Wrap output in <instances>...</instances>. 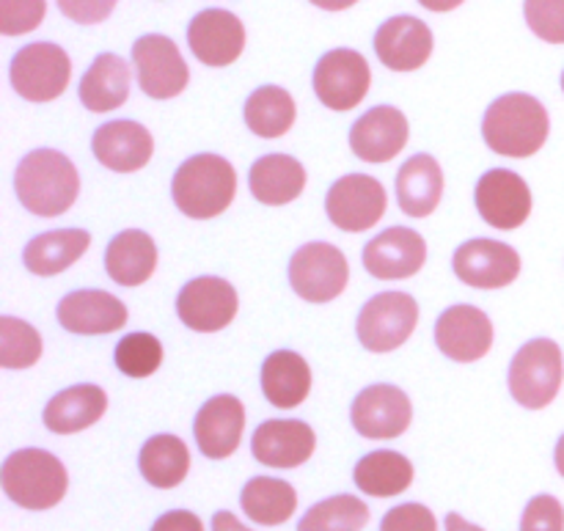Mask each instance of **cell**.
<instances>
[{
	"label": "cell",
	"mask_w": 564,
	"mask_h": 531,
	"mask_svg": "<svg viewBox=\"0 0 564 531\" xmlns=\"http://www.w3.org/2000/svg\"><path fill=\"white\" fill-rule=\"evenodd\" d=\"M14 191L22 207L36 218H58L80 193V174L66 154L55 149H33L14 174Z\"/></svg>",
	"instance_id": "cell-1"
},
{
	"label": "cell",
	"mask_w": 564,
	"mask_h": 531,
	"mask_svg": "<svg viewBox=\"0 0 564 531\" xmlns=\"http://www.w3.org/2000/svg\"><path fill=\"white\" fill-rule=\"evenodd\" d=\"M317 449V435L301 419H270L259 424L251 438L257 463L268 468H301L312 460Z\"/></svg>",
	"instance_id": "cell-22"
},
{
	"label": "cell",
	"mask_w": 564,
	"mask_h": 531,
	"mask_svg": "<svg viewBox=\"0 0 564 531\" xmlns=\"http://www.w3.org/2000/svg\"><path fill=\"white\" fill-rule=\"evenodd\" d=\"M551 119L545 105L532 94H505L488 108L482 121V138L488 149L501 158H532L545 147Z\"/></svg>",
	"instance_id": "cell-2"
},
{
	"label": "cell",
	"mask_w": 564,
	"mask_h": 531,
	"mask_svg": "<svg viewBox=\"0 0 564 531\" xmlns=\"http://www.w3.org/2000/svg\"><path fill=\"white\" fill-rule=\"evenodd\" d=\"M369 523V507L358 496L339 494L308 507L297 531H364Z\"/></svg>",
	"instance_id": "cell-36"
},
{
	"label": "cell",
	"mask_w": 564,
	"mask_h": 531,
	"mask_svg": "<svg viewBox=\"0 0 564 531\" xmlns=\"http://www.w3.org/2000/svg\"><path fill=\"white\" fill-rule=\"evenodd\" d=\"M116 369L132 380L152 378L160 367H163V345L158 336L138 330V334H127L124 339L116 345Z\"/></svg>",
	"instance_id": "cell-38"
},
{
	"label": "cell",
	"mask_w": 564,
	"mask_h": 531,
	"mask_svg": "<svg viewBox=\"0 0 564 531\" xmlns=\"http://www.w3.org/2000/svg\"><path fill=\"white\" fill-rule=\"evenodd\" d=\"M435 345L452 361L474 364L494 347V323L482 308L457 303L435 323Z\"/></svg>",
	"instance_id": "cell-17"
},
{
	"label": "cell",
	"mask_w": 564,
	"mask_h": 531,
	"mask_svg": "<svg viewBox=\"0 0 564 531\" xmlns=\"http://www.w3.org/2000/svg\"><path fill=\"white\" fill-rule=\"evenodd\" d=\"M91 152L105 169L116 174H135L152 160L154 138L147 127L132 119L108 121L94 132Z\"/></svg>",
	"instance_id": "cell-23"
},
{
	"label": "cell",
	"mask_w": 564,
	"mask_h": 531,
	"mask_svg": "<svg viewBox=\"0 0 564 531\" xmlns=\"http://www.w3.org/2000/svg\"><path fill=\"white\" fill-rule=\"evenodd\" d=\"M564 380L562 350L554 339H532L510 364V394L529 411H543L556 400Z\"/></svg>",
	"instance_id": "cell-5"
},
{
	"label": "cell",
	"mask_w": 564,
	"mask_h": 531,
	"mask_svg": "<svg viewBox=\"0 0 564 531\" xmlns=\"http://www.w3.org/2000/svg\"><path fill=\"white\" fill-rule=\"evenodd\" d=\"M419 325V303L408 292H380L358 314V342L369 353H394Z\"/></svg>",
	"instance_id": "cell-7"
},
{
	"label": "cell",
	"mask_w": 564,
	"mask_h": 531,
	"mask_svg": "<svg viewBox=\"0 0 564 531\" xmlns=\"http://www.w3.org/2000/svg\"><path fill=\"white\" fill-rule=\"evenodd\" d=\"M242 516L259 527H281L297 512V490L286 479L253 477L242 485Z\"/></svg>",
	"instance_id": "cell-33"
},
{
	"label": "cell",
	"mask_w": 564,
	"mask_h": 531,
	"mask_svg": "<svg viewBox=\"0 0 564 531\" xmlns=\"http://www.w3.org/2000/svg\"><path fill=\"white\" fill-rule=\"evenodd\" d=\"M149 531H204L202 518L191 510H171L160 516Z\"/></svg>",
	"instance_id": "cell-44"
},
{
	"label": "cell",
	"mask_w": 564,
	"mask_h": 531,
	"mask_svg": "<svg viewBox=\"0 0 564 531\" xmlns=\"http://www.w3.org/2000/svg\"><path fill=\"white\" fill-rule=\"evenodd\" d=\"M91 246V235L83 229H55L33 237L22 251V264L33 275H58L77 262Z\"/></svg>",
	"instance_id": "cell-30"
},
{
	"label": "cell",
	"mask_w": 564,
	"mask_h": 531,
	"mask_svg": "<svg viewBox=\"0 0 564 531\" xmlns=\"http://www.w3.org/2000/svg\"><path fill=\"white\" fill-rule=\"evenodd\" d=\"M308 3H314L317 9H325V11H345L350 9V6H356L358 0H308Z\"/></svg>",
	"instance_id": "cell-48"
},
{
	"label": "cell",
	"mask_w": 564,
	"mask_h": 531,
	"mask_svg": "<svg viewBox=\"0 0 564 531\" xmlns=\"http://www.w3.org/2000/svg\"><path fill=\"white\" fill-rule=\"evenodd\" d=\"M474 202H477L479 218L499 231L521 229L532 215V191L527 180L507 169L485 171L474 191Z\"/></svg>",
	"instance_id": "cell-14"
},
{
	"label": "cell",
	"mask_w": 564,
	"mask_h": 531,
	"mask_svg": "<svg viewBox=\"0 0 564 531\" xmlns=\"http://www.w3.org/2000/svg\"><path fill=\"white\" fill-rule=\"evenodd\" d=\"M187 44L207 66H229L246 50V25L226 9L198 11L187 25Z\"/></svg>",
	"instance_id": "cell-18"
},
{
	"label": "cell",
	"mask_w": 564,
	"mask_h": 531,
	"mask_svg": "<svg viewBox=\"0 0 564 531\" xmlns=\"http://www.w3.org/2000/svg\"><path fill=\"white\" fill-rule=\"evenodd\" d=\"M380 531H438V518L430 507L411 501L386 512Z\"/></svg>",
	"instance_id": "cell-42"
},
{
	"label": "cell",
	"mask_w": 564,
	"mask_h": 531,
	"mask_svg": "<svg viewBox=\"0 0 564 531\" xmlns=\"http://www.w3.org/2000/svg\"><path fill=\"white\" fill-rule=\"evenodd\" d=\"M248 187L264 207H284L295 202L306 187V169L290 154H264L251 165Z\"/></svg>",
	"instance_id": "cell-29"
},
{
	"label": "cell",
	"mask_w": 564,
	"mask_h": 531,
	"mask_svg": "<svg viewBox=\"0 0 564 531\" xmlns=\"http://www.w3.org/2000/svg\"><path fill=\"white\" fill-rule=\"evenodd\" d=\"M6 499L31 512L58 507L69 490V474L55 455L44 449H17L0 466Z\"/></svg>",
	"instance_id": "cell-4"
},
{
	"label": "cell",
	"mask_w": 564,
	"mask_h": 531,
	"mask_svg": "<svg viewBox=\"0 0 564 531\" xmlns=\"http://www.w3.org/2000/svg\"><path fill=\"white\" fill-rule=\"evenodd\" d=\"M108 411V394L94 383L72 386L58 391L44 405L42 422L53 435H75L97 424Z\"/></svg>",
	"instance_id": "cell-25"
},
{
	"label": "cell",
	"mask_w": 564,
	"mask_h": 531,
	"mask_svg": "<svg viewBox=\"0 0 564 531\" xmlns=\"http://www.w3.org/2000/svg\"><path fill=\"white\" fill-rule=\"evenodd\" d=\"M452 268L474 290H505L521 275V253L507 242L477 237L457 248Z\"/></svg>",
	"instance_id": "cell-15"
},
{
	"label": "cell",
	"mask_w": 564,
	"mask_h": 531,
	"mask_svg": "<svg viewBox=\"0 0 564 531\" xmlns=\"http://www.w3.org/2000/svg\"><path fill=\"white\" fill-rule=\"evenodd\" d=\"M237 193V171L220 154H193L171 180L176 209L193 220H209L231 207Z\"/></svg>",
	"instance_id": "cell-3"
},
{
	"label": "cell",
	"mask_w": 564,
	"mask_h": 531,
	"mask_svg": "<svg viewBox=\"0 0 564 531\" xmlns=\"http://www.w3.org/2000/svg\"><path fill=\"white\" fill-rule=\"evenodd\" d=\"M527 25L549 44H564V0H527Z\"/></svg>",
	"instance_id": "cell-39"
},
{
	"label": "cell",
	"mask_w": 564,
	"mask_h": 531,
	"mask_svg": "<svg viewBox=\"0 0 564 531\" xmlns=\"http://www.w3.org/2000/svg\"><path fill=\"white\" fill-rule=\"evenodd\" d=\"M105 270L119 286H141L158 270V246L141 229H124L105 248Z\"/></svg>",
	"instance_id": "cell-28"
},
{
	"label": "cell",
	"mask_w": 564,
	"mask_h": 531,
	"mask_svg": "<svg viewBox=\"0 0 564 531\" xmlns=\"http://www.w3.org/2000/svg\"><path fill=\"white\" fill-rule=\"evenodd\" d=\"M521 531H564V507L556 496L540 494L527 505Z\"/></svg>",
	"instance_id": "cell-41"
},
{
	"label": "cell",
	"mask_w": 564,
	"mask_h": 531,
	"mask_svg": "<svg viewBox=\"0 0 564 531\" xmlns=\"http://www.w3.org/2000/svg\"><path fill=\"white\" fill-rule=\"evenodd\" d=\"M350 264L330 242H306L290 259V284L306 303H330L347 290Z\"/></svg>",
	"instance_id": "cell-8"
},
{
	"label": "cell",
	"mask_w": 564,
	"mask_h": 531,
	"mask_svg": "<svg viewBox=\"0 0 564 531\" xmlns=\"http://www.w3.org/2000/svg\"><path fill=\"white\" fill-rule=\"evenodd\" d=\"M47 0H0V33L22 36L42 25Z\"/></svg>",
	"instance_id": "cell-40"
},
{
	"label": "cell",
	"mask_w": 564,
	"mask_h": 531,
	"mask_svg": "<svg viewBox=\"0 0 564 531\" xmlns=\"http://www.w3.org/2000/svg\"><path fill=\"white\" fill-rule=\"evenodd\" d=\"M58 323L77 336L116 334L127 325V306L110 292L77 290L58 303Z\"/></svg>",
	"instance_id": "cell-24"
},
{
	"label": "cell",
	"mask_w": 564,
	"mask_h": 531,
	"mask_svg": "<svg viewBox=\"0 0 564 531\" xmlns=\"http://www.w3.org/2000/svg\"><path fill=\"white\" fill-rule=\"evenodd\" d=\"M411 124L405 113L391 105L367 110L350 130V149L364 163H391L405 149Z\"/></svg>",
	"instance_id": "cell-21"
},
{
	"label": "cell",
	"mask_w": 564,
	"mask_h": 531,
	"mask_svg": "<svg viewBox=\"0 0 564 531\" xmlns=\"http://www.w3.org/2000/svg\"><path fill=\"white\" fill-rule=\"evenodd\" d=\"M11 86L28 102H53L72 80V61L53 42H33L11 61Z\"/></svg>",
	"instance_id": "cell-6"
},
{
	"label": "cell",
	"mask_w": 564,
	"mask_h": 531,
	"mask_svg": "<svg viewBox=\"0 0 564 531\" xmlns=\"http://www.w3.org/2000/svg\"><path fill=\"white\" fill-rule=\"evenodd\" d=\"M240 312L237 290L218 275H202L182 286L176 295V314L182 325L196 334H218L229 328Z\"/></svg>",
	"instance_id": "cell-11"
},
{
	"label": "cell",
	"mask_w": 564,
	"mask_h": 531,
	"mask_svg": "<svg viewBox=\"0 0 564 531\" xmlns=\"http://www.w3.org/2000/svg\"><path fill=\"white\" fill-rule=\"evenodd\" d=\"M132 61L138 69V86L152 99H174L191 83V69L180 47L163 33H147L132 44Z\"/></svg>",
	"instance_id": "cell-12"
},
{
	"label": "cell",
	"mask_w": 564,
	"mask_h": 531,
	"mask_svg": "<svg viewBox=\"0 0 564 531\" xmlns=\"http://www.w3.org/2000/svg\"><path fill=\"white\" fill-rule=\"evenodd\" d=\"M262 394L279 411L303 405L312 394V369L295 350H275L262 364Z\"/></svg>",
	"instance_id": "cell-26"
},
{
	"label": "cell",
	"mask_w": 564,
	"mask_h": 531,
	"mask_svg": "<svg viewBox=\"0 0 564 531\" xmlns=\"http://www.w3.org/2000/svg\"><path fill=\"white\" fill-rule=\"evenodd\" d=\"M427 262V242L408 226H391L364 248V268L378 281L413 279Z\"/></svg>",
	"instance_id": "cell-16"
},
{
	"label": "cell",
	"mask_w": 564,
	"mask_h": 531,
	"mask_svg": "<svg viewBox=\"0 0 564 531\" xmlns=\"http://www.w3.org/2000/svg\"><path fill=\"white\" fill-rule=\"evenodd\" d=\"M130 97V66L121 55H97L80 80V102L91 113H110Z\"/></svg>",
	"instance_id": "cell-31"
},
{
	"label": "cell",
	"mask_w": 564,
	"mask_h": 531,
	"mask_svg": "<svg viewBox=\"0 0 564 531\" xmlns=\"http://www.w3.org/2000/svg\"><path fill=\"white\" fill-rule=\"evenodd\" d=\"M350 422L361 438L391 441L405 435L413 422V405L397 386L375 383L352 400Z\"/></svg>",
	"instance_id": "cell-13"
},
{
	"label": "cell",
	"mask_w": 564,
	"mask_h": 531,
	"mask_svg": "<svg viewBox=\"0 0 564 531\" xmlns=\"http://www.w3.org/2000/svg\"><path fill=\"white\" fill-rule=\"evenodd\" d=\"M213 531H253V529H248L246 523L235 516V512L220 510L213 516Z\"/></svg>",
	"instance_id": "cell-45"
},
{
	"label": "cell",
	"mask_w": 564,
	"mask_h": 531,
	"mask_svg": "<svg viewBox=\"0 0 564 531\" xmlns=\"http://www.w3.org/2000/svg\"><path fill=\"white\" fill-rule=\"evenodd\" d=\"M419 3H422L424 9L438 11V14H444V11H455L457 6H463V3H466V0H419Z\"/></svg>",
	"instance_id": "cell-47"
},
{
	"label": "cell",
	"mask_w": 564,
	"mask_h": 531,
	"mask_svg": "<svg viewBox=\"0 0 564 531\" xmlns=\"http://www.w3.org/2000/svg\"><path fill=\"white\" fill-rule=\"evenodd\" d=\"M42 336L31 323L17 317H0V367L31 369L42 358Z\"/></svg>",
	"instance_id": "cell-37"
},
{
	"label": "cell",
	"mask_w": 564,
	"mask_h": 531,
	"mask_svg": "<svg viewBox=\"0 0 564 531\" xmlns=\"http://www.w3.org/2000/svg\"><path fill=\"white\" fill-rule=\"evenodd\" d=\"M554 463H556V472H560V477L564 479V435L560 438V444H556V452H554Z\"/></svg>",
	"instance_id": "cell-49"
},
{
	"label": "cell",
	"mask_w": 564,
	"mask_h": 531,
	"mask_svg": "<svg viewBox=\"0 0 564 531\" xmlns=\"http://www.w3.org/2000/svg\"><path fill=\"white\" fill-rule=\"evenodd\" d=\"M444 198V171L433 154H413L397 174V202L408 218H430Z\"/></svg>",
	"instance_id": "cell-27"
},
{
	"label": "cell",
	"mask_w": 564,
	"mask_h": 531,
	"mask_svg": "<svg viewBox=\"0 0 564 531\" xmlns=\"http://www.w3.org/2000/svg\"><path fill=\"white\" fill-rule=\"evenodd\" d=\"M444 527H446V531H485L482 527H477V523H471V521H466L463 516H457V512H449V516H446Z\"/></svg>",
	"instance_id": "cell-46"
},
{
	"label": "cell",
	"mask_w": 564,
	"mask_h": 531,
	"mask_svg": "<svg viewBox=\"0 0 564 531\" xmlns=\"http://www.w3.org/2000/svg\"><path fill=\"white\" fill-rule=\"evenodd\" d=\"M389 207V196L386 187L380 185L375 176L367 174H347L330 185L328 196H325V215L330 224L341 231H369Z\"/></svg>",
	"instance_id": "cell-9"
},
{
	"label": "cell",
	"mask_w": 564,
	"mask_h": 531,
	"mask_svg": "<svg viewBox=\"0 0 564 531\" xmlns=\"http://www.w3.org/2000/svg\"><path fill=\"white\" fill-rule=\"evenodd\" d=\"M246 124L259 138H281L295 124V99L281 86H262L248 97Z\"/></svg>",
	"instance_id": "cell-35"
},
{
	"label": "cell",
	"mask_w": 564,
	"mask_h": 531,
	"mask_svg": "<svg viewBox=\"0 0 564 531\" xmlns=\"http://www.w3.org/2000/svg\"><path fill=\"white\" fill-rule=\"evenodd\" d=\"M562 91H564V72H562Z\"/></svg>",
	"instance_id": "cell-50"
},
{
	"label": "cell",
	"mask_w": 564,
	"mask_h": 531,
	"mask_svg": "<svg viewBox=\"0 0 564 531\" xmlns=\"http://www.w3.org/2000/svg\"><path fill=\"white\" fill-rule=\"evenodd\" d=\"M246 430V408L237 397L218 394L202 405L193 422V438L198 452L209 460H226L235 455L242 444Z\"/></svg>",
	"instance_id": "cell-19"
},
{
	"label": "cell",
	"mask_w": 564,
	"mask_h": 531,
	"mask_svg": "<svg viewBox=\"0 0 564 531\" xmlns=\"http://www.w3.org/2000/svg\"><path fill=\"white\" fill-rule=\"evenodd\" d=\"M116 3L119 0H58V9L77 25H99L113 14Z\"/></svg>",
	"instance_id": "cell-43"
},
{
	"label": "cell",
	"mask_w": 564,
	"mask_h": 531,
	"mask_svg": "<svg viewBox=\"0 0 564 531\" xmlns=\"http://www.w3.org/2000/svg\"><path fill=\"white\" fill-rule=\"evenodd\" d=\"M369 86H372V69L358 50H330L314 69V94L325 108L339 110V113L361 105Z\"/></svg>",
	"instance_id": "cell-10"
},
{
	"label": "cell",
	"mask_w": 564,
	"mask_h": 531,
	"mask_svg": "<svg viewBox=\"0 0 564 531\" xmlns=\"http://www.w3.org/2000/svg\"><path fill=\"white\" fill-rule=\"evenodd\" d=\"M138 468L152 488L174 490L185 483L187 472H191V449L176 435H154L143 444L141 455H138Z\"/></svg>",
	"instance_id": "cell-34"
},
{
	"label": "cell",
	"mask_w": 564,
	"mask_h": 531,
	"mask_svg": "<svg viewBox=\"0 0 564 531\" xmlns=\"http://www.w3.org/2000/svg\"><path fill=\"white\" fill-rule=\"evenodd\" d=\"M413 477H416L413 463L391 449L369 452L356 463V472H352L356 488L372 499H394V496L405 494L413 485Z\"/></svg>",
	"instance_id": "cell-32"
},
{
	"label": "cell",
	"mask_w": 564,
	"mask_h": 531,
	"mask_svg": "<svg viewBox=\"0 0 564 531\" xmlns=\"http://www.w3.org/2000/svg\"><path fill=\"white\" fill-rule=\"evenodd\" d=\"M433 31L424 20L400 14L386 20L375 33V53L391 72H416L433 55Z\"/></svg>",
	"instance_id": "cell-20"
}]
</instances>
